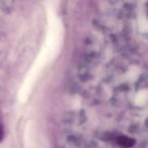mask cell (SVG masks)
I'll list each match as a JSON object with an SVG mask.
<instances>
[{"label": "cell", "instance_id": "obj_1", "mask_svg": "<svg viewBox=\"0 0 148 148\" xmlns=\"http://www.w3.org/2000/svg\"><path fill=\"white\" fill-rule=\"evenodd\" d=\"M68 142H69L72 146H74V147H80L81 144H82V139H81L79 136L72 135L68 137Z\"/></svg>", "mask_w": 148, "mask_h": 148}, {"label": "cell", "instance_id": "obj_2", "mask_svg": "<svg viewBox=\"0 0 148 148\" xmlns=\"http://www.w3.org/2000/svg\"><path fill=\"white\" fill-rule=\"evenodd\" d=\"M89 67L86 65H83L80 67V69H79V76L81 77V78L83 79V80H86V79H88L89 77H90V74H89Z\"/></svg>", "mask_w": 148, "mask_h": 148}, {"label": "cell", "instance_id": "obj_3", "mask_svg": "<svg viewBox=\"0 0 148 148\" xmlns=\"http://www.w3.org/2000/svg\"><path fill=\"white\" fill-rule=\"evenodd\" d=\"M13 5H14V3H13L12 1H2V2H0L1 9L6 13H9L12 10Z\"/></svg>", "mask_w": 148, "mask_h": 148}]
</instances>
